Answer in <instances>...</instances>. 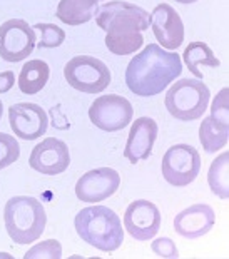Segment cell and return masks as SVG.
<instances>
[{"instance_id": "f1b7e54d", "label": "cell", "mask_w": 229, "mask_h": 259, "mask_svg": "<svg viewBox=\"0 0 229 259\" xmlns=\"http://www.w3.org/2000/svg\"><path fill=\"white\" fill-rule=\"evenodd\" d=\"M174 2H179V4H194L198 0H174Z\"/></svg>"}, {"instance_id": "7c38bea8", "label": "cell", "mask_w": 229, "mask_h": 259, "mask_svg": "<svg viewBox=\"0 0 229 259\" xmlns=\"http://www.w3.org/2000/svg\"><path fill=\"white\" fill-rule=\"evenodd\" d=\"M149 25L152 27L156 40L166 51H176L184 42L182 19L172 5H156L152 14H149Z\"/></svg>"}, {"instance_id": "30bf717a", "label": "cell", "mask_w": 229, "mask_h": 259, "mask_svg": "<svg viewBox=\"0 0 229 259\" xmlns=\"http://www.w3.org/2000/svg\"><path fill=\"white\" fill-rule=\"evenodd\" d=\"M121 186V176L112 167L87 170L75 184V196L82 202H102L114 196Z\"/></svg>"}, {"instance_id": "603a6c76", "label": "cell", "mask_w": 229, "mask_h": 259, "mask_svg": "<svg viewBox=\"0 0 229 259\" xmlns=\"http://www.w3.org/2000/svg\"><path fill=\"white\" fill-rule=\"evenodd\" d=\"M34 30L40 32V40L35 47L40 49H56L61 47L65 40V32L56 24H35Z\"/></svg>"}, {"instance_id": "83f0119b", "label": "cell", "mask_w": 229, "mask_h": 259, "mask_svg": "<svg viewBox=\"0 0 229 259\" xmlns=\"http://www.w3.org/2000/svg\"><path fill=\"white\" fill-rule=\"evenodd\" d=\"M15 84V74L12 70H5V72H0V94L9 92Z\"/></svg>"}, {"instance_id": "484cf974", "label": "cell", "mask_w": 229, "mask_h": 259, "mask_svg": "<svg viewBox=\"0 0 229 259\" xmlns=\"http://www.w3.org/2000/svg\"><path fill=\"white\" fill-rule=\"evenodd\" d=\"M227 94L229 89L224 87L217 92V96L214 97L212 101V106H211V117L219 120L222 124H227L229 125V102H227Z\"/></svg>"}, {"instance_id": "d4e9b609", "label": "cell", "mask_w": 229, "mask_h": 259, "mask_svg": "<svg viewBox=\"0 0 229 259\" xmlns=\"http://www.w3.org/2000/svg\"><path fill=\"white\" fill-rule=\"evenodd\" d=\"M25 259H61L62 257V246L57 239H47L39 244L32 246L25 252Z\"/></svg>"}, {"instance_id": "ba28073f", "label": "cell", "mask_w": 229, "mask_h": 259, "mask_svg": "<svg viewBox=\"0 0 229 259\" xmlns=\"http://www.w3.org/2000/svg\"><path fill=\"white\" fill-rule=\"evenodd\" d=\"M37 46L34 27L22 19H10L0 25V57L5 62H20Z\"/></svg>"}, {"instance_id": "5b68a950", "label": "cell", "mask_w": 229, "mask_h": 259, "mask_svg": "<svg viewBox=\"0 0 229 259\" xmlns=\"http://www.w3.org/2000/svg\"><path fill=\"white\" fill-rule=\"evenodd\" d=\"M64 77L72 89L84 94H99L111 84V70L102 60L90 56H75L65 64Z\"/></svg>"}, {"instance_id": "8fae6325", "label": "cell", "mask_w": 229, "mask_h": 259, "mask_svg": "<svg viewBox=\"0 0 229 259\" xmlns=\"http://www.w3.org/2000/svg\"><path fill=\"white\" fill-rule=\"evenodd\" d=\"M161 212L154 202L138 199L130 202L124 214V229L135 241H151L159 233Z\"/></svg>"}, {"instance_id": "7a4b0ae2", "label": "cell", "mask_w": 229, "mask_h": 259, "mask_svg": "<svg viewBox=\"0 0 229 259\" xmlns=\"http://www.w3.org/2000/svg\"><path fill=\"white\" fill-rule=\"evenodd\" d=\"M79 238L102 252L117 251L124 242L121 219L111 207L94 204L84 207L74 219Z\"/></svg>"}, {"instance_id": "4316f807", "label": "cell", "mask_w": 229, "mask_h": 259, "mask_svg": "<svg viewBox=\"0 0 229 259\" xmlns=\"http://www.w3.org/2000/svg\"><path fill=\"white\" fill-rule=\"evenodd\" d=\"M151 249L154 252L156 256L159 257H166V259H176L179 257V251L174 241L171 238H159V239H154L151 244Z\"/></svg>"}, {"instance_id": "8992f818", "label": "cell", "mask_w": 229, "mask_h": 259, "mask_svg": "<svg viewBox=\"0 0 229 259\" xmlns=\"http://www.w3.org/2000/svg\"><path fill=\"white\" fill-rule=\"evenodd\" d=\"M161 170L166 183L174 187H184L194 183L201 170L198 149L189 144L171 146L162 156Z\"/></svg>"}, {"instance_id": "44dd1931", "label": "cell", "mask_w": 229, "mask_h": 259, "mask_svg": "<svg viewBox=\"0 0 229 259\" xmlns=\"http://www.w3.org/2000/svg\"><path fill=\"white\" fill-rule=\"evenodd\" d=\"M229 139V125L222 124L219 120L212 119L211 115L206 117L199 125V141L201 146L208 154L219 152L224 149Z\"/></svg>"}, {"instance_id": "d6986e66", "label": "cell", "mask_w": 229, "mask_h": 259, "mask_svg": "<svg viewBox=\"0 0 229 259\" xmlns=\"http://www.w3.org/2000/svg\"><path fill=\"white\" fill-rule=\"evenodd\" d=\"M51 77V67L47 62L40 59L29 60L19 74V89L25 96H35L39 94Z\"/></svg>"}, {"instance_id": "4dcf8cb0", "label": "cell", "mask_w": 229, "mask_h": 259, "mask_svg": "<svg viewBox=\"0 0 229 259\" xmlns=\"http://www.w3.org/2000/svg\"><path fill=\"white\" fill-rule=\"evenodd\" d=\"M99 2H104V0H99Z\"/></svg>"}, {"instance_id": "277c9868", "label": "cell", "mask_w": 229, "mask_h": 259, "mask_svg": "<svg viewBox=\"0 0 229 259\" xmlns=\"http://www.w3.org/2000/svg\"><path fill=\"white\" fill-rule=\"evenodd\" d=\"M209 99V87L201 79H179L166 92L164 106L174 119L191 122L203 117Z\"/></svg>"}, {"instance_id": "3957f363", "label": "cell", "mask_w": 229, "mask_h": 259, "mask_svg": "<svg viewBox=\"0 0 229 259\" xmlns=\"http://www.w3.org/2000/svg\"><path fill=\"white\" fill-rule=\"evenodd\" d=\"M4 223L9 238L17 244H32L43 234L47 214L32 196H14L5 202Z\"/></svg>"}, {"instance_id": "5bb4252c", "label": "cell", "mask_w": 229, "mask_h": 259, "mask_svg": "<svg viewBox=\"0 0 229 259\" xmlns=\"http://www.w3.org/2000/svg\"><path fill=\"white\" fill-rule=\"evenodd\" d=\"M70 164V152L64 141L47 137L39 142L30 152L29 166L40 174L57 176L67 170Z\"/></svg>"}, {"instance_id": "f546056e", "label": "cell", "mask_w": 229, "mask_h": 259, "mask_svg": "<svg viewBox=\"0 0 229 259\" xmlns=\"http://www.w3.org/2000/svg\"><path fill=\"white\" fill-rule=\"evenodd\" d=\"M2 114H4V104L0 101V119H2Z\"/></svg>"}, {"instance_id": "6da1fadb", "label": "cell", "mask_w": 229, "mask_h": 259, "mask_svg": "<svg viewBox=\"0 0 229 259\" xmlns=\"http://www.w3.org/2000/svg\"><path fill=\"white\" fill-rule=\"evenodd\" d=\"M182 74V60L177 52H167L159 44H149L130 59L125 69V85L134 96L154 97Z\"/></svg>"}, {"instance_id": "9c48e42d", "label": "cell", "mask_w": 229, "mask_h": 259, "mask_svg": "<svg viewBox=\"0 0 229 259\" xmlns=\"http://www.w3.org/2000/svg\"><path fill=\"white\" fill-rule=\"evenodd\" d=\"M96 24L104 32L132 27L144 32L149 29V14L143 7L124 0H112L101 5L96 12Z\"/></svg>"}, {"instance_id": "4fadbf2b", "label": "cell", "mask_w": 229, "mask_h": 259, "mask_svg": "<svg viewBox=\"0 0 229 259\" xmlns=\"http://www.w3.org/2000/svg\"><path fill=\"white\" fill-rule=\"evenodd\" d=\"M9 120L14 134L19 139L34 141L47 132L49 119L39 104L19 102L9 107Z\"/></svg>"}, {"instance_id": "52a82bcc", "label": "cell", "mask_w": 229, "mask_h": 259, "mask_svg": "<svg viewBox=\"0 0 229 259\" xmlns=\"http://www.w3.org/2000/svg\"><path fill=\"white\" fill-rule=\"evenodd\" d=\"M134 109L127 99L116 94L99 96L89 109L90 122L106 132H117L132 122Z\"/></svg>"}, {"instance_id": "cb8c5ba5", "label": "cell", "mask_w": 229, "mask_h": 259, "mask_svg": "<svg viewBox=\"0 0 229 259\" xmlns=\"http://www.w3.org/2000/svg\"><path fill=\"white\" fill-rule=\"evenodd\" d=\"M19 156H20L19 141L14 136L0 132V170L12 166L14 162H17Z\"/></svg>"}, {"instance_id": "7402d4cb", "label": "cell", "mask_w": 229, "mask_h": 259, "mask_svg": "<svg viewBox=\"0 0 229 259\" xmlns=\"http://www.w3.org/2000/svg\"><path fill=\"white\" fill-rule=\"evenodd\" d=\"M208 184L212 194L219 199L229 197V152L224 151L211 162L208 172Z\"/></svg>"}, {"instance_id": "ffe728a7", "label": "cell", "mask_w": 229, "mask_h": 259, "mask_svg": "<svg viewBox=\"0 0 229 259\" xmlns=\"http://www.w3.org/2000/svg\"><path fill=\"white\" fill-rule=\"evenodd\" d=\"M184 64L189 69V72L193 74L196 79H203V72L199 70L201 65L206 67L216 69L219 67V59L214 56V52L211 51V47L204 42H191L186 47V51L182 54Z\"/></svg>"}, {"instance_id": "e0dca14e", "label": "cell", "mask_w": 229, "mask_h": 259, "mask_svg": "<svg viewBox=\"0 0 229 259\" xmlns=\"http://www.w3.org/2000/svg\"><path fill=\"white\" fill-rule=\"evenodd\" d=\"M99 0H61L56 17L65 25H82L96 17Z\"/></svg>"}, {"instance_id": "2e32d148", "label": "cell", "mask_w": 229, "mask_h": 259, "mask_svg": "<svg viewBox=\"0 0 229 259\" xmlns=\"http://www.w3.org/2000/svg\"><path fill=\"white\" fill-rule=\"evenodd\" d=\"M157 139V122L152 117H139L130 125L124 157L130 164L149 159Z\"/></svg>"}, {"instance_id": "9a60e30c", "label": "cell", "mask_w": 229, "mask_h": 259, "mask_svg": "<svg viewBox=\"0 0 229 259\" xmlns=\"http://www.w3.org/2000/svg\"><path fill=\"white\" fill-rule=\"evenodd\" d=\"M216 223V214L209 204H193L174 218V231L186 239L203 238L212 229Z\"/></svg>"}, {"instance_id": "ac0fdd59", "label": "cell", "mask_w": 229, "mask_h": 259, "mask_svg": "<svg viewBox=\"0 0 229 259\" xmlns=\"http://www.w3.org/2000/svg\"><path fill=\"white\" fill-rule=\"evenodd\" d=\"M144 46L143 32L132 27L112 29L106 32V47L114 56H130Z\"/></svg>"}]
</instances>
